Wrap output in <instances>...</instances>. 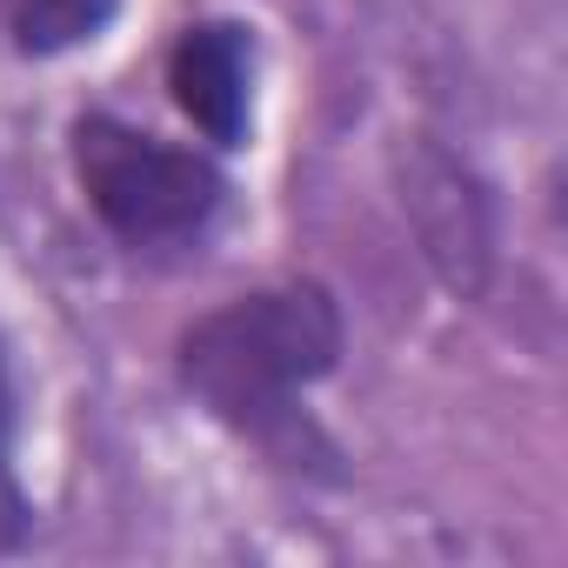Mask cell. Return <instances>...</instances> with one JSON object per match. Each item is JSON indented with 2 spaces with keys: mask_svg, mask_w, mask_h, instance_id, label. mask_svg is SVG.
Returning a JSON list of instances; mask_svg holds the SVG:
<instances>
[{
  "mask_svg": "<svg viewBox=\"0 0 568 568\" xmlns=\"http://www.w3.org/2000/svg\"><path fill=\"white\" fill-rule=\"evenodd\" d=\"M68 168H74V187H81L88 214L134 254L194 247L234 194L214 148L168 141L154 128H134V121L108 114V108L74 114Z\"/></svg>",
  "mask_w": 568,
  "mask_h": 568,
  "instance_id": "7a4b0ae2",
  "label": "cell"
},
{
  "mask_svg": "<svg viewBox=\"0 0 568 568\" xmlns=\"http://www.w3.org/2000/svg\"><path fill=\"white\" fill-rule=\"evenodd\" d=\"M114 14H121V0H14L8 28H14V48L28 61H54V54L101 41Z\"/></svg>",
  "mask_w": 568,
  "mask_h": 568,
  "instance_id": "5b68a950",
  "label": "cell"
},
{
  "mask_svg": "<svg viewBox=\"0 0 568 568\" xmlns=\"http://www.w3.org/2000/svg\"><path fill=\"white\" fill-rule=\"evenodd\" d=\"M0 455H14V362L0 342Z\"/></svg>",
  "mask_w": 568,
  "mask_h": 568,
  "instance_id": "52a82bcc",
  "label": "cell"
},
{
  "mask_svg": "<svg viewBox=\"0 0 568 568\" xmlns=\"http://www.w3.org/2000/svg\"><path fill=\"white\" fill-rule=\"evenodd\" d=\"M348 322L328 281H274L227 295L174 335L181 395L267 455H295L302 395L342 368Z\"/></svg>",
  "mask_w": 568,
  "mask_h": 568,
  "instance_id": "6da1fadb",
  "label": "cell"
},
{
  "mask_svg": "<svg viewBox=\"0 0 568 568\" xmlns=\"http://www.w3.org/2000/svg\"><path fill=\"white\" fill-rule=\"evenodd\" d=\"M168 101L181 121L214 148L241 154L254 141V81H261V41L234 14H201L168 41Z\"/></svg>",
  "mask_w": 568,
  "mask_h": 568,
  "instance_id": "3957f363",
  "label": "cell"
},
{
  "mask_svg": "<svg viewBox=\"0 0 568 568\" xmlns=\"http://www.w3.org/2000/svg\"><path fill=\"white\" fill-rule=\"evenodd\" d=\"M408 214L422 227V247L428 261L448 274V288H481V267H488V214H481V194L462 187V168L435 148H422V168L408 174Z\"/></svg>",
  "mask_w": 568,
  "mask_h": 568,
  "instance_id": "277c9868",
  "label": "cell"
},
{
  "mask_svg": "<svg viewBox=\"0 0 568 568\" xmlns=\"http://www.w3.org/2000/svg\"><path fill=\"white\" fill-rule=\"evenodd\" d=\"M34 541V495L14 475V455H0V555H21Z\"/></svg>",
  "mask_w": 568,
  "mask_h": 568,
  "instance_id": "8992f818",
  "label": "cell"
}]
</instances>
